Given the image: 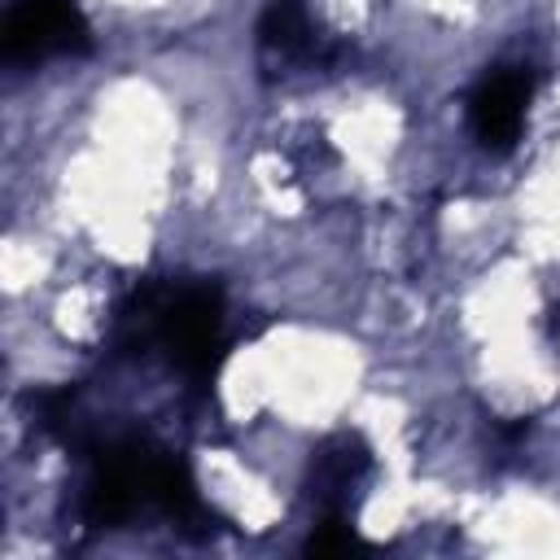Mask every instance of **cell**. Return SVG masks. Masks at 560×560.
Here are the masks:
<instances>
[{
	"label": "cell",
	"instance_id": "cell-1",
	"mask_svg": "<svg viewBox=\"0 0 560 560\" xmlns=\"http://www.w3.org/2000/svg\"><path fill=\"white\" fill-rule=\"evenodd\" d=\"M92 52V26L74 0H18L4 18V61L35 66L44 57Z\"/></svg>",
	"mask_w": 560,
	"mask_h": 560
},
{
	"label": "cell",
	"instance_id": "cell-2",
	"mask_svg": "<svg viewBox=\"0 0 560 560\" xmlns=\"http://www.w3.org/2000/svg\"><path fill=\"white\" fill-rule=\"evenodd\" d=\"M529 96H534V79H529V70H508V66L490 70V74L477 83L472 101H468L472 136H477L486 149H494V153L512 149V144L521 140Z\"/></svg>",
	"mask_w": 560,
	"mask_h": 560
},
{
	"label": "cell",
	"instance_id": "cell-3",
	"mask_svg": "<svg viewBox=\"0 0 560 560\" xmlns=\"http://www.w3.org/2000/svg\"><path fill=\"white\" fill-rule=\"evenodd\" d=\"M368 446L354 433H337L328 442L315 446L311 464H306V499L324 512V516H346L350 512V494L368 472Z\"/></svg>",
	"mask_w": 560,
	"mask_h": 560
},
{
	"label": "cell",
	"instance_id": "cell-4",
	"mask_svg": "<svg viewBox=\"0 0 560 560\" xmlns=\"http://www.w3.org/2000/svg\"><path fill=\"white\" fill-rule=\"evenodd\" d=\"M319 61L315 26L306 18L302 0H267L258 18V66L262 74H293L298 66Z\"/></svg>",
	"mask_w": 560,
	"mask_h": 560
},
{
	"label": "cell",
	"instance_id": "cell-5",
	"mask_svg": "<svg viewBox=\"0 0 560 560\" xmlns=\"http://www.w3.org/2000/svg\"><path fill=\"white\" fill-rule=\"evenodd\" d=\"M354 547H359V534L350 529L346 516H324V525L306 538V551H311V556H346V551H354Z\"/></svg>",
	"mask_w": 560,
	"mask_h": 560
}]
</instances>
